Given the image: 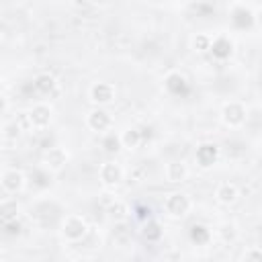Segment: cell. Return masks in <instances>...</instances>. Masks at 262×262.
<instances>
[{
    "label": "cell",
    "mask_w": 262,
    "mask_h": 262,
    "mask_svg": "<svg viewBox=\"0 0 262 262\" xmlns=\"http://www.w3.org/2000/svg\"><path fill=\"white\" fill-rule=\"evenodd\" d=\"M192 207V201L186 192H170L166 199H164V209L170 217L174 219H180V217H186L188 211Z\"/></svg>",
    "instance_id": "cell-1"
},
{
    "label": "cell",
    "mask_w": 262,
    "mask_h": 262,
    "mask_svg": "<svg viewBox=\"0 0 262 262\" xmlns=\"http://www.w3.org/2000/svg\"><path fill=\"white\" fill-rule=\"evenodd\" d=\"M66 164H68V151L59 145H53L43 154V168L49 172H59L66 168Z\"/></svg>",
    "instance_id": "cell-7"
},
{
    "label": "cell",
    "mask_w": 262,
    "mask_h": 262,
    "mask_svg": "<svg viewBox=\"0 0 262 262\" xmlns=\"http://www.w3.org/2000/svg\"><path fill=\"white\" fill-rule=\"evenodd\" d=\"M18 215H20V205L16 199L0 201V225L10 223V221H18Z\"/></svg>",
    "instance_id": "cell-14"
},
{
    "label": "cell",
    "mask_w": 262,
    "mask_h": 262,
    "mask_svg": "<svg viewBox=\"0 0 262 262\" xmlns=\"http://www.w3.org/2000/svg\"><path fill=\"white\" fill-rule=\"evenodd\" d=\"M246 117H248L246 106L242 102H237V100H229L221 108V121H223V125H227L231 129L242 127L246 123Z\"/></svg>",
    "instance_id": "cell-3"
},
{
    "label": "cell",
    "mask_w": 262,
    "mask_h": 262,
    "mask_svg": "<svg viewBox=\"0 0 262 262\" xmlns=\"http://www.w3.org/2000/svg\"><path fill=\"white\" fill-rule=\"evenodd\" d=\"M135 211H137V217L139 219H145V213H149V209H145V207H137Z\"/></svg>",
    "instance_id": "cell-27"
},
{
    "label": "cell",
    "mask_w": 262,
    "mask_h": 262,
    "mask_svg": "<svg viewBox=\"0 0 262 262\" xmlns=\"http://www.w3.org/2000/svg\"><path fill=\"white\" fill-rule=\"evenodd\" d=\"M219 235L223 237V242H233L235 239V225L233 223H225L219 227Z\"/></svg>",
    "instance_id": "cell-24"
},
{
    "label": "cell",
    "mask_w": 262,
    "mask_h": 262,
    "mask_svg": "<svg viewBox=\"0 0 262 262\" xmlns=\"http://www.w3.org/2000/svg\"><path fill=\"white\" fill-rule=\"evenodd\" d=\"M6 111H8V98L0 92V115H4Z\"/></svg>",
    "instance_id": "cell-26"
},
{
    "label": "cell",
    "mask_w": 262,
    "mask_h": 262,
    "mask_svg": "<svg viewBox=\"0 0 262 262\" xmlns=\"http://www.w3.org/2000/svg\"><path fill=\"white\" fill-rule=\"evenodd\" d=\"M88 233V223L82 215H68L61 221V235L68 242H80Z\"/></svg>",
    "instance_id": "cell-2"
},
{
    "label": "cell",
    "mask_w": 262,
    "mask_h": 262,
    "mask_svg": "<svg viewBox=\"0 0 262 262\" xmlns=\"http://www.w3.org/2000/svg\"><path fill=\"white\" fill-rule=\"evenodd\" d=\"M119 139H121V147H127V149H135L139 147L143 135L137 127H127L123 133H119Z\"/></svg>",
    "instance_id": "cell-17"
},
{
    "label": "cell",
    "mask_w": 262,
    "mask_h": 262,
    "mask_svg": "<svg viewBox=\"0 0 262 262\" xmlns=\"http://www.w3.org/2000/svg\"><path fill=\"white\" fill-rule=\"evenodd\" d=\"M2 137H6V139H18V137H20V127H18V123H16V121L6 123V125L2 127Z\"/></svg>",
    "instance_id": "cell-22"
},
{
    "label": "cell",
    "mask_w": 262,
    "mask_h": 262,
    "mask_svg": "<svg viewBox=\"0 0 262 262\" xmlns=\"http://www.w3.org/2000/svg\"><path fill=\"white\" fill-rule=\"evenodd\" d=\"M0 184H2V188H4L8 194H18V192L25 188L27 178H25V174H23L20 170L10 168V170H4V172H2Z\"/></svg>",
    "instance_id": "cell-8"
},
{
    "label": "cell",
    "mask_w": 262,
    "mask_h": 262,
    "mask_svg": "<svg viewBox=\"0 0 262 262\" xmlns=\"http://www.w3.org/2000/svg\"><path fill=\"white\" fill-rule=\"evenodd\" d=\"M164 174H166V180L168 182H184L188 178V168H186L184 162L174 160V162H168L166 164Z\"/></svg>",
    "instance_id": "cell-13"
},
{
    "label": "cell",
    "mask_w": 262,
    "mask_h": 262,
    "mask_svg": "<svg viewBox=\"0 0 262 262\" xmlns=\"http://www.w3.org/2000/svg\"><path fill=\"white\" fill-rule=\"evenodd\" d=\"M209 229L207 227H203V225H194L192 227V231H190V237L196 242V244H205L207 239H209Z\"/></svg>",
    "instance_id": "cell-23"
},
{
    "label": "cell",
    "mask_w": 262,
    "mask_h": 262,
    "mask_svg": "<svg viewBox=\"0 0 262 262\" xmlns=\"http://www.w3.org/2000/svg\"><path fill=\"white\" fill-rule=\"evenodd\" d=\"M55 86H57V82H55V78H53L51 74H39V76H35V80H33V88H35L41 96L51 94V92L55 90Z\"/></svg>",
    "instance_id": "cell-16"
},
{
    "label": "cell",
    "mask_w": 262,
    "mask_h": 262,
    "mask_svg": "<svg viewBox=\"0 0 262 262\" xmlns=\"http://www.w3.org/2000/svg\"><path fill=\"white\" fill-rule=\"evenodd\" d=\"M211 35H207V33H196V37L192 39V49L194 51H199V53H207L209 49H211Z\"/></svg>",
    "instance_id": "cell-21"
},
{
    "label": "cell",
    "mask_w": 262,
    "mask_h": 262,
    "mask_svg": "<svg viewBox=\"0 0 262 262\" xmlns=\"http://www.w3.org/2000/svg\"><path fill=\"white\" fill-rule=\"evenodd\" d=\"M164 88H166L168 94H172V96H180V94L186 92L188 82H186V78H184L180 72H170V74L164 78Z\"/></svg>",
    "instance_id": "cell-11"
},
{
    "label": "cell",
    "mask_w": 262,
    "mask_h": 262,
    "mask_svg": "<svg viewBox=\"0 0 262 262\" xmlns=\"http://www.w3.org/2000/svg\"><path fill=\"white\" fill-rule=\"evenodd\" d=\"M86 125H88L90 131L102 135V133H106V131L113 129V117H111V113L104 111L102 106H96V108H92V111L88 113V117H86Z\"/></svg>",
    "instance_id": "cell-5"
},
{
    "label": "cell",
    "mask_w": 262,
    "mask_h": 262,
    "mask_svg": "<svg viewBox=\"0 0 262 262\" xmlns=\"http://www.w3.org/2000/svg\"><path fill=\"white\" fill-rule=\"evenodd\" d=\"M260 258H262V250H260L258 246L250 248V250L244 254V260H260Z\"/></svg>",
    "instance_id": "cell-25"
},
{
    "label": "cell",
    "mask_w": 262,
    "mask_h": 262,
    "mask_svg": "<svg viewBox=\"0 0 262 262\" xmlns=\"http://www.w3.org/2000/svg\"><path fill=\"white\" fill-rule=\"evenodd\" d=\"M129 207H127V203H123V201H113L111 205H108V209H106V215H108V219H113L115 223H123L127 217H129Z\"/></svg>",
    "instance_id": "cell-18"
},
{
    "label": "cell",
    "mask_w": 262,
    "mask_h": 262,
    "mask_svg": "<svg viewBox=\"0 0 262 262\" xmlns=\"http://www.w3.org/2000/svg\"><path fill=\"white\" fill-rule=\"evenodd\" d=\"M27 119H29V125L33 129H45L53 119V108L47 102H37L27 113Z\"/></svg>",
    "instance_id": "cell-6"
},
{
    "label": "cell",
    "mask_w": 262,
    "mask_h": 262,
    "mask_svg": "<svg viewBox=\"0 0 262 262\" xmlns=\"http://www.w3.org/2000/svg\"><path fill=\"white\" fill-rule=\"evenodd\" d=\"M194 160L201 168H211L217 160H219V145L215 143H201L196 147V154H194Z\"/></svg>",
    "instance_id": "cell-10"
},
{
    "label": "cell",
    "mask_w": 262,
    "mask_h": 262,
    "mask_svg": "<svg viewBox=\"0 0 262 262\" xmlns=\"http://www.w3.org/2000/svg\"><path fill=\"white\" fill-rule=\"evenodd\" d=\"M123 176H125V172H123V168L117 162H104L100 166V170H98V178H100V182L104 186H117V184H121Z\"/></svg>",
    "instance_id": "cell-9"
},
{
    "label": "cell",
    "mask_w": 262,
    "mask_h": 262,
    "mask_svg": "<svg viewBox=\"0 0 262 262\" xmlns=\"http://www.w3.org/2000/svg\"><path fill=\"white\" fill-rule=\"evenodd\" d=\"M215 199H217L221 205H233V203L239 199V190H237L235 184H231V182H223V184L217 186V190H215Z\"/></svg>",
    "instance_id": "cell-15"
},
{
    "label": "cell",
    "mask_w": 262,
    "mask_h": 262,
    "mask_svg": "<svg viewBox=\"0 0 262 262\" xmlns=\"http://www.w3.org/2000/svg\"><path fill=\"white\" fill-rule=\"evenodd\" d=\"M102 135H104V137H102V147H104V151L115 154V151H119V149H121V139H119V133L106 131V133H102Z\"/></svg>",
    "instance_id": "cell-19"
},
{
    "label": "cell",
    "mask_w": 262,
    "mask_h": 262,
    "mask_svg": "<svg viewBox=\"0 0 262 262\" xmlns=\"http://www.w3.org/2000/svg\"><path fill=\"white\" fill-rule=\"evenodd\" d=\"M143 237H145L147 242H158V239L162 237V227H160V223L154 221V219H147V223L143 225Z\"/></svg>",
    "instance_id": "cell-20"
},
{
    "label": "cell",
    "mask_w": 262,
    "mask_h": 262,
    "mask_svg": "<svg viewBox=\"0 0 262 262\" xmlns=\"http://www.w3.org/2000/svg\"><path fill=\"white\" fill-rule=\"evenodd\" d=\"M217 59H227L233 53V41L227 35H219L211 39V49H209Z\"/></svg>",
    "instance_id": "cell-12"
},
{
    "label": "cell",
    "mask_w": 262,
    "mask_h": 262,
    "mask_svg": "<svg viewBox=\"0 0 262 262\" xmlns=\"http://www.w3.org/2000/svg\"><path fill=\"white\" fill-rule=\"evenodd\" d=\"M117 96V90L111 82H94L90 88H88V98L92 104L96 106H106L115 100Z\"/></svg>",
    "instance_id": "cell-4"
}]
</instances>
